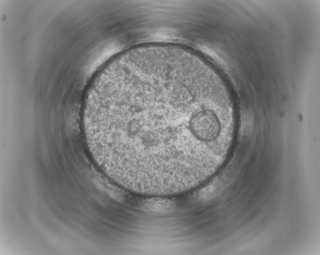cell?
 Listing matches in <instances>:
<instances>
[{"label":"cell","mask_w":320,"mask_h":255,"mask_svg":"<svg viewBox=\"0 0 320 255\" xmlns=\"http://www.w3.org/2000/svg\"><path fill=\"white\" fill-rule=\"evenodd\" d=\"M199 67L174 54H125L97 76L81 129L91 158L115 185L171 196L214 173L237 124Z\"/></svg>","instance_id":"1"}]
</instances>
